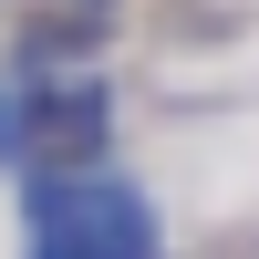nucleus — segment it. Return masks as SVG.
I'll return each instance as SVG.
<instances>
[{
  "mask_svg": "<svg viewBox=\"0 0 259 259\" xmlns=\"http://www.w3.org/2000/svg\"><path fill=\"white\" fill-rule=\"evenodd\" d=\"M31 259H156V207L135 177L83 166V177H31Z\"/></svg>",
  "mask_w": 259,
  "mask_h": 259,
  "instance_id": "obj_1",
  "label": "nucleus"
},
{
  "mask_svg": "<svg viewBox=\"0 0 259 259\" xmlns=\"http://www.w3.org/2000/svg\"><path fill=\"white\" fill-rule=\"evenodd\" d=\"M114 145V83L94 73H31L21 83V156L41 177H83Z\"/></svg>",
  "mask_w": 259,
  "mask_h": 259,
  "instance_id": "obj_2",
  "label": "nucleus"
}]
</instances>
